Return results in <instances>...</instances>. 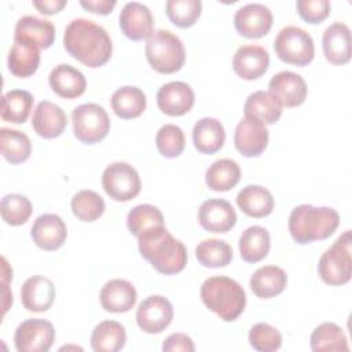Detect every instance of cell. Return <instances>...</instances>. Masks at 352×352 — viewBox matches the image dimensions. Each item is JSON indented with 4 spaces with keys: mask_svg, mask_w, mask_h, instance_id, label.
Segmentation results:
<instances>
[{
    "mask_svg": "<svg viewBox=\"0 0 352 352\" xmlns=\"http://www.w3.org/2000/svg\"><path fill=\"white\" fill-rule=\"evenodd\" d=\"M63 47L70 56L88 67L103 66L113 54L109 33L100 25L85 18L69 22L63 33Z\"/></svg>",
    "mask_w": 352,
    "mask_h": 352,
    "instance_id": "cell-1",
    "label": "cell"
},
{
    "mask_svg": "<svg viewBox=\"0 0 352 352\" xmlns=\"http://www.w3.org/2000/svg\"><path fill=\"white\" fill-rule=\"evenodd\" d=\"M138 248L158 272L173 275L184 270L187 264V249L176 239L165 226L154 227L138 236Z\"/></svg>",
    "mask_w": 352,
    "mask_h": 352,
    "instance_id": "cell-2",
    "label": "cell"
},
{
    "mask_svg": "<svg viewBox=\"0 0 352 352\" xmlns=\"http://www.w3.org/2000/svg\"><path fill=\"white\" fill-rule=\"evenodd\" d=\"M340 224V214L327 206L302 204L296 206L289 216V232L300 245L322 241L334 234Z\"/></svg>",
    "mask_w": 352,
    "mask_h": 352,
    "instance_id": "cell-3",
    "label": "cell"
},
{
    "mask_svg": "<svg viewBox=\"0 0 352 352\" xmlns=\"http://www.w3.org/2000/svg\"><path fill=\"white\" fill-rule=\"evenodd\" d=\"M201 300L221 320L232 322L243 312L246 294L243 287L228 276H210L201 285Z\"/></svg>",
    "mask_w": 352,
    "mask_h": 352,
    "instance_id": "cell-4",
    "label": "cell"
},
{
    "mask_svg": "<svg viewBox=\"0 0 352 352\" xmlns=\"http://www.w3.org/2000/svg\"><path fill=\"white\" fill-rule=\"evenodd\" d=\"M146 58L150 66L162 74L179 72L186 60L183 41L169 30H155L147 38Z\"/></svg>",
    "mask_w": 352,
    "mask_h": 352,
    "instance_id": "cell-5",
    "label": "cell"
},
{
    "mask_svg": "<svg viewBox=\"0 0 352 352\" xmlns=\"http://www.w3.org/2000/svg\"><path fill=\"white\" fill-rule=\"evenodd\" d=\"M352 239L351 230L340 235L320 256L318 272L320 279L330 286H341L352 276Z\"/></svg>",
    "mask_w": 352,
    "mask_h": 352,
    "instance_id": "cell-6",
    "label": "cell"
},
{
    "mask_svg": "<svg viewBox=\"0 0 352 352\" xmlns=\"http://www.w3.org/2000/svg\"><path fill=\"white\" fill-rule=\"evenodd\" d=\"M276 56L290 65L305 66L312 62L315 45L311 34L298 26H286L280 29L274 41Z\"/></svg>",
    "mask_w": 352,
    "mask_h": 352,
    "instance_id": "cell-7",
    "label": "cell"
},
{
    "mask_svg": "<svg viewBox=\"0 0 352 352\" xmlns=\"http://www.w3.org/2000/svg\"><path fill=\"white\" fill-rule=\"evenodd\" d=\"M74 136L85 144L103 140L110 131V118L106 110L96 103H82L72 111Z\"/></svg>",
    "mask_w": 352,
    "mask_h": 352,
    "instance_id": "cell-8",
    "label": "cell"
},
{
    "mask_svg": "<svg viewBox=\"0 0 352 352\" xmlns=\"http://www.w3.org/2000/svg\"><path fill=\"white\" fill-rule=\"evenodd\" d=\"M102 186L106 194L118 202L133 199L142 188L138 170L126 162H113L102 173Z\"/></svg>",
    "mask_w": 352,
    "mask_h": 352,
    "instance_id": "cell-9",
    "label": "cell"
},
{
    "mask_svg": "<svg viewBox=\"0 0 352 352\" xmlns=\"http://www.w3.org/2000/svg\"><path fill=\"white\" fill-rule=\"evenodd\" d=\"M55 341V329L51 322L40 318L23 320L14 333L18 352H47Z\"/></svg>",
    "mask_w": 352,
    "mask_h": 352,
    "instance_id": "cell-10",
    "label": "cell"
},
{
    "mask_svg": "<svg viewBox=\"0 0 352 352\" xmlns=\"http://www.w3.org/2000/svg\"><path fill=\"white\" fill-rule=\"evenodd\" d=\"M173 319V307L168 298L160 294L148 296L136 309L139 329L148 334L162 333Z\"/></svg>",
    "mask_w": 352,
    "mask_h": 352,
    "instance_id": "cell-11",
    "label": "cell"
},
{
    "mask_svg": "<svg viewBox=\"0 0 352 352\" xmlns=\"http://www.w3.org/2000/svg\"><path fill=\"white\" fill-rule=\"evenodd\" d=\"M271 10L260 3H249L236 10L234 15V26L236 32L248 38H258L265 36L272 28Z\"/></svg>",
    "mask_w": 352,
    "mask_h": 352,
    "instance_id": "cell-12",
    "label": "cell"
},
{
    "mask_svg": "<svg viewBox=\"0 0 352 352\" xmlns=\"http://www.w3.org/2000/svg\"><path fill=\"white\" fill-rule=\"evenodd\" d=\"M268 129L257 118L245 116L235 126L234 144L245 157H258L268 146Z\"/></svg>",
    "mask_w": 352,
    "mask_h": 352,
    "instance_id": "cell-13",
    "label": "cell"
},
{
    "mask_svg": "<svg viewBox=\"0 0 352 352\" xmlns=\"http://www.w3.org/2000/svg\"><path fill=\"white\" fill-rule=\"evenodd\" d=\"M198 223L209 232H228L236 223V213L232 205L221 198L204 201L198 209Z\"/></svg>",
    "mask_w": 352,
    "mask_h": 352,
    "instance_id": "cell-14",
    "label": "cell"
},
{
    "mask_svg": "<svg viewBox=\"0 0 352 352\" xmlns=\"http://www.w3.org/2000/svg\"><path fill=\"white\" fill-rule=\"evenodd\" d=\"M121 32L131 40L139 41L153 34L154 18L150 8L139 1L126 3L118 16Z\"/></svg>",
    "mask_w": 352,
    "mask_h": 352,
    "instance_id": "cell-15",
    "label": "cell"
},
{
    "mask_svg": "<svg viewBox=\"0 0 352 352\" xmlns=\"http://www.w3.org/2000/svg\"><path fill=\"white\" fill-rule=\"evenodd\" d=\"M195 102L192 88L183 81H170L164 84L157 92L158 109L170 117H179L188 113Z\"/></svg>",
    "mask_w": 352,
    "mask_h": 352,
    "instance_id": "cell-16",
    "label": "cell"
},
{
    "mask_svg": "<svg viewBox=\"0 0 352 352\" xmlns=\"http://www.w3.org/2000/svg\"><path fill=\"white\" fill-rule=\"evenodd\" d=\"M30 236L40 249L52 252L62 248L66 242L67 228L60 216L44 213L34 220L30 228Z\"/></svg>",
    "mask_w": 352,
    "mask_h": 352,
    "instance_id": "cell-17",
    "label": "cell"
},
{
    "mask_svg": "<svg viewBox=\"0 0 352 352\" xmlns=\"http://www.w3.org/2000/svg\"><path fill=\"white\" fill-rule=\"evenodd\" d=\"M305 80L293 72L283 70L276 73L268 82V92L274 95L282 107H296L304 103L307 98Z\"/></svg>",
    "mask_w": 352,
    "mask_h": 352,
    "instance_id": "cell-18",
    "label": "cell"
},
{
    "mask_svg": "<svg viewBox=\"0 0 352 352\" xmlns=\"http://www.w3.org/2000/svg\"><path fill=\"white\" fill-rule=\"evenodd\" d=\"M270 66L267 50L257 44H246L236 50L232 58L234 72L243 80L260 78Z\"/></svg>",
    "mask_w": 352,
    "mask_h": 352,
    "instance_id": "cell-19",
    "label": "cell"
},
{
    "mask_svg": "<svg viewBox=\"0 0 352 352\" xmlns=\"http://www.w3.org/2000/svg\"><path fill=\"white\" fill-rule=\"evenodd\" d=\"M55 294L52 280L44 275L28 278L21 287L22 305L30 312L48 311L54 304Z\"/></svg>",
    "mask_w": 352,
    "mask_h": 352,
    "instance_id": "cell-20",
    "label": "cell"
},
{
    "mask_svg": "<svg viewBox=\"0 0 352 352\" xmlns=\"http://www.w3.org/2000/svg\"><path fill=\"white\" fill-rule=\"evenodd\" d=\"M324 58L331 65H345L351 60V30L342 22H334L326 28L322 37Z\"/></svg>",
    "mask_w": 352,
    "mask_h": 352,
    "instance_id": "cell-21",
    "label": "cell"
},
{
    "mask_svg": "<svg viewBox=\"0 0 352 352\" xmlns=\"http://www.w3.org/2000/svg\"><path fill=\"white\" fill-rule=\"evenodd\" d=\"M67 125L66 113L50 100H41L32 117V126L34 132L44 139H54L63 133Z\"/></svg>",
    "mask_w": 352,
    "mask_h": 352,
    "instance_id": "cell-22",
    "label": "cell"
},
{
    "mask_svg": "<svg viewBox=\"0 0 352 352\" xmlns=\"http://www.w3.org/2000/svg\"><path fill=\"white\" fill-rule=\"evenodd\" d=\"M100 304L104 311L113 314L128 312L138 300L135 286L126 279H111L104 283L99 294Z\"/></svg>",
    "mask_w": 352,
    "mask_h": 352,
    "instance_id": "cell-23",
    "label": "cell"
},
{
    "mask_svg": "<svg viewBox=\"0 0 352 352\" xmlns=\"http://www.w3.org/2000/svg\"><path fill=\"white\" fill-rule=\"evenodd\" d=\"M8 70L21 78L34 74L40 65V47L26 38H15L8 52Z\"/></svg>",
    "mask_w": 352,
    "mask_h": 352,
    "instance_id": "cell-24",
    "label": "cell"
},
{
    "mask_svg": "<svg viewBox=\"0 0 352 352\" xmlns=\"http://www.w3.org/2000/svg\"><path fill=\"white\" fill-rule=\"evenodd\" d=\"M48 82L56 95L66 99L81 96L87 88L85 76L78 69L67 63L55 66L48 76Z\"/></svg>",
    "mask_w": 352,
    "mask_h": 352,
    "instance_id": "cell-25",
    "label": "cell"
},
{
    "mask_svg": "<svg viewBox=\"0 0 352 352\" xmlns=\"http://www.w3.org/2000/svg\"><path fill=\"white\" fill-rule=\"evenodd\" d=\"M236 205L249 217L263 219L272 213L275 201L270 190L265 187L258 184H249L238 192Z\"/></svg>",
    "mask_w": 352,
    "mask_h": 352,
    "instance_id": "cell-26",
    "label": "cell"
},
{
    "mask_svg": "<svg viewBox=\"0 0 352 352\" xmlns=\"http://www.w3.org/2000/svg\"><path fill=\"white\" fill-rule=\"evenodd\" d=\"M226 140L223 124L212 117L198 120L192 126V143L201 154H214Z\"/></svg>",
    "mask_w": 352,
    "mask_h": 352,
    "instance_id": "cell-27",
    "label": "cell"
},
{
    "mask_svg": "<svg viewBox=\"0 0 352 352\" xmlns=\"http://www.w3.org/2000/svg\"><path fill=\"white\" fill-rule=\"evenodd\" d=\"M287 285L286 272L278 265L257 268L250 276L249 286L258 298H271L280 294Z\"/></svg>",
    "mask_w": 352,
    "mask_h": 352,
    "instance_id": "cell-28",
    "label": "cell"
},
{
    "mask_svg": "<svg viewBox=\"0 0 352 352\" xmlns=\"http://www.w3.org/2000/svg\"><path fill=\"white\" fill-rule=\"evenodd\" d=\"M15 38H26L40 48H50L55 41V26L51 21L33 15H25L18 19L14 30Z\"/></svg>",
    "mask_w": 352,
    "mask_h": 352,
    "instance_id": "cell-29",
    "label": "cell"
},
{
    "mask_svg": "<svg viewBox=\"0 0 352 352\" xmlns=\"http://www.w3.org/2000/svg\"><path fill=\"white\" fill-rule=\"evenodd\" d=\"M238 246L243 261H261L264 257H267L271 248L270 232L261 226H250L241 234Z\"/></svg>",
    "mask_w": 352,
    "mask_h": 352,
    "instance_id": "cell-30",
    "label": "cell"
},
{
    "mask_svg": "<svg viewBox=\"0 0 352 352\" xmlns=\"http://www.w3.org/2000/svg\"><path fill=\"white\" fill-rule=\"evenodd\" d=\"M243 111L264 124H275L282 116V104L268 91H256L246 98Z\"/></svg>",
    "mask_w": 352,
    "mask_h": 352,
    "instance_id": "cell-31",
    "label": "cell"
},
{
    "mask_svg": "<svg viewBox=\"0 0 352 352\" xmlns=\"http://www.w3.org/2000/svg\"><path fill=\"white\" fill-rule=\"evenodd\" d=\"M110 103L113 111L120 118H136L146 109V95L138 87L125 85L114 91Z\"/></svg>",
    "mask_w": 352,
    "mask_h": 352,
    "instance_id": "cell-32",
    "label": "cell"
},
{
    "mask_svg": "<svg viewBox=\"0 0 352 352\" xmlns=\"http://www.w3.org/2000/svg\"><path fill=\"white\" fill-rule=\"evenodd\" d=\"M126 341V333L121 323L116 320H103L95 326L91 334V348L95 352L121 351Z\"/></svg>",
    "mask_w": 352,
    "mask_h": 352,
    "instance_id": "cell-33",
    "label": "cell"
},
{
    "mask_svg": "<svg viewBox=\"0 0 352 352\" xmlns=\"http://www.w3.org/2000/svg\"><path fill=\"white\" fill-rule=\"evenodd\" d=\"M241 168L231 158L214 161L205 172L206 186L213 191H228L238 184Z\"/></svg>",
    "mask_w": 352,
    "mask_h": 352,
    "instance_id": "cell-34",
    "label": "cell"
},
{
    "mask_svg": "<svg viewBox=\"0 0 352 352\" xmlns=\"http://www.w3.org/2000/svg\"><path fill=\"white\" fill-rule=\"evenodd\" d=\"M33 95L25 89H11L1 96V118L12 124H23L33 107Z\"/></svg>",
    "mask_w": 352,
    "mask_h": 352,
    "instance_id": "cell-35",
    "label": "cell"
},
{
    "mask_svg": "<svg viewBox=\"0 0 352 352\" xmlns=\"http://www.w3.org/2000/svg\"><path fill=\"white\" fill-rule=\"evenodd\" d=\"M0 150L3 157L12 165L25 162L32 154V143L26 133L1 128L0 129Z\"/></svg>",
    "mask_w": 352,
    "mask_h": 352,
    "instance_id": "cell-36",
    "label": "cell"
},
{
    "mask_svg": "<svg viewBox=\"0 0 352 352\" xmlns=\"http://www.w3.org/2000/svg\"><path fill=\"white\" fill-rule=\"evenodd\" d=\"M311 349L315 352L322 351H349L348 340L342 329L333 323L324 322L315 327L309 340Z\"/></svg>",
    "mask_w": 352,
    "mask_h": 352,
    "instance_id": "cell-37",
    "label": "cell"
},
{
    "mask_svg": "<svg viewBox=\"0 0 352 352\" xmlns=\"http://www.w3.org/2000/svg\"><path fill=\"white\" fill-rule=\"evenodd\" d=\"M195 257L201 265L208 268L226 267L232 260V249L223 239L209 238L197 245Z\"/></svg>",
    "mask_w": 352,
    "mask_h": 352,
    "instance_id": "cell-38",
    "label": "cell"
},
{
    "mask_svg": "<svg viewBox=\"0 0 352 352\" xmlns=\"http://www.w3.org/2000/svg\"><path fill=\"white\" fill-rule=\"evenodd\" d=\"M126 226L131 234L139 236L147 230L165 226L162 212L150 204H140L132 208L126 216Z\"/></svg>",
    "mask_w": 352,
    "mask_h": 352,
    "instance_id": "cell-39",
    "label": "cell"
},
{
    "mask_svg": "<svg viewBox=\"0 0 352 352\" xmlns=\"http://www.w3.org/2000/svg\"><path fill=\"white\" fill-rule=\"evenodd\" d=\"M73 214L81 221H95L104 212L103 198L94 190H81L76 192L70 202Z\"/></svg>",
    "mask_w": 352,
    "mask_h": 352,
    "instance_id": "cell-40",
    "label": "cell"
},
{
    "mask_svg": "<svg viewBox=\"0 0 352 352\" xmlns=\"http://www.w3.org/2000/svg\"><path fill=\"white\" fill-rule=\"evenodd\" d=\"M0 212L1 219L8 226H22L29 220L33 206L29 198L22 194H7L1 198Z\"/></svg>",
    "mask_w": 352,
    "mask_h": 352,
    "instance_id": "cell-41",
    "label": "cell"
},
{
    "mask_svg": "<svg viewBox=\"0 0 352 352\" xmlns=\"http://www.w3.org/2000/svg\"><path fill=\"white\" fill-rule=\"evenodd\" d=\"M169 21L182 29L192 26L201 15L202 3L199 0H168L165 4Z\"/></svg>",
    "mask_w": 352,
    "mask_h": 352,
    "instance_id": "cell-42",
    "label": "cell"
},
{
    "mask_svg": "<svg viewBox=\"0 0 352 352\" xmlns=\"http://www.w3.org/2000/svg\"><path fill=\"white\" fill-rule=\"evenodd\" d=\"M155 144L162 157L176 158L183 153L186 146L184 132L175 124H165L157 132Z\"/></svg>",
    "mask_w": 352,
    "mask_h": 352,
    "instance_id": "cell-43",
    "label": "cell"
},
{
    "mask_svg": "<svg viewBox=\"0 0 352 352\" xmlns=\"http://www.w3.org/2000/svg\"><path fill=\"white\" fill-rule=\"evenodd\" d=\"M249 344L258 352H275L282 345V336L270 323H256L249 330Z\"/></svg>",
    "mask_w": 352,
    "mask_h": 352,
    "instance_id": "cell-44",
    "label": "cell"
},
{
    "mask_svg": "<svg viewBox=\"0 0 352 352\" xmlns=\"http://www.w3.org/2000/svg\"><path fill=\"white\" fill-rule=\"evenodd\" d=\"M298 15L308 23H320L331 10L329 0H298L296 3Z\"/></svg>",
    "mask_w": 352,
    "mask_h": 352,
    "instance_id": "cell-45",
    "label": "cell"
},
{
    "mask_svg": "<svg viewBox=\"0 0 352 352\" xmlns=\"http://www.w3.org/2000/svg\"><path fill=\"white\" fill-rule=\"evenodd\" d=\"M162 351L164 352H175V351L176 352L177 351L194 352L195 345L190 336H187L184 333H173L165 338V341L162 344Z\"/></svg>",
    "mask_w": 352,
    "mask_h": 352,
    "instance_id": "cell-46",
    "label": "cell"
},
{
    "mask_svg": "<svg viewBox=\"0 0 352 352\" xmlns=\"http://www.w3.org/2000/svg\"><path fill=\"white\" fill-rule=\"evenodd\" d=\"M116 4H117L116 0H81L80 1V6L82 8L100 15L110 14L111 10L116 7Z\"/></svg>",
    "mask_w": 352,
    "mask_h": 352,
    "instance_id": "cell-47",
    "label": "cell"
},
{
    "mask_svg": "<svg viewBox=\"0 0 352 352\" xmlns=\"http://www.w3.org/2000/svg\"><path fill=\"white\" fill-rule=\"evenodd\" d=\"M67 0H34L33 6L45 15H52L59 12L63 7H66Z\"/></svg>",
    "mask_w": 352,
    "mask_h": 352,
    "instance_id": "cell-48",
    "label": "cell"
}]
</instances>
